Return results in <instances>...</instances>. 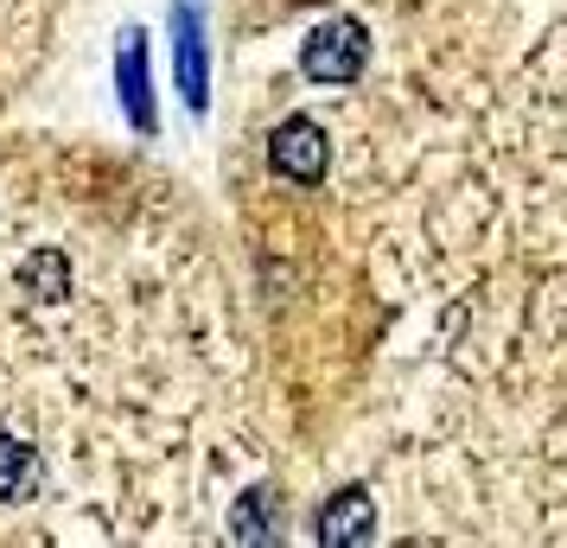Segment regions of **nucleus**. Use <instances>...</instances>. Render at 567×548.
<instances>
[{
	"label": "nucleus",
	"mask_w": 567,
	"mask_h": 548,
	"mask_svg": "<svg viewBox=\"0 0 567 548\" xmlns=\"http://www.w3.org/2000/svg\"><path fill=\"white\" fill-rule=\"evenodd\" d=\"M230 536L236 542H275L281 536V485H249V492L236 497L230 510Z\"/></svg>",
	"instance_id": "6"
},
{
	"label": "nucleus",
	"mask_w": 567,
	"mask_h": 548,
	"mask_svg": "<svg viewBox=\"0 0 567 548\" xmlns=\"http://www.w3.org/2000/svg\"><path fill=\"white\" fill-rule=\"evenodd\" d=\"M312 536L326 548H358L377 536V497L363 492V485H344L319 504V517H312Z\"/></svg>",
	"instance_id": "4"
},
{
	"label": "nucleus",
	"mask_w": 567,
	"mask_h": 548,
	"mask_svg": "<svg viewBox=\"0 0 567 548\" xmlns=\"http://www.w3.org/2000/svg\"><path fill=\"white\" fill-rule=\"evenodd\" d=\"M363 64H370V32H363V20H351V13H338V20H326V27H312L307 52H300V71H307L312 83H358Z\"/></svg>",
	"instance_id": "1"
},
{
	"label": "nucleus",
	"mask_w": 567,
	"mask_h": 548,
	"mask_svg": "<svg viewBox=\"0 0 567 548\" xmlns=\"http://www.w3.org/2000/svg\"><path fill=\"white\" fill-rule=\"evenodd\" d=\"M173 64H179V96L192 115H205L210 108V52H205V20H198V7L179 0L173 7Z\"/></svg>",
	"instance_id": "3"
},
{
	"label": "nucleus",
	"mask_w": 567,
	"mask_h": 548,
	"mask_svg": "<svg viewBox=\"0 0 567 548\" xmlns=\"http://www.w3.org/2000/svg\"><path fill=\"white\" fill-rule=\"evenodd\" d=\"M268 166L293 185H319L326 166H332V141H326V128L312 115H287L281 128L268 134Z\"/></svg>",
	"instance_id": "2"
},
{
	"label": "nucleus",
	"mask_w": 567,
	"mask_h": 548,
	"mask_svg": "<svg viewBox=\"0 0 567 548\" xmlns=\"http://www.w3.org/2000/svg\"><path fill=\"white\" fill-rule=\"evenodd\" d=\"M115 83H122V108L141 134H154V71H147V32L128 27L122 32V52H115Z\"/></svg>",
	"instance_id": "5"
},
{
	"label": "nucleus",
	"mask_w": 567,
	"mask_h": 548,
	"mask_svg": "<svg viewBox=\"0 0 567 548\" xmlns=\"http://www.w3.org/2000/svg\"><path fill=\"white\" fill-rule=\"evenodd\" d=\"M20 293L32 307H64L71 300V256L64 249H32L20 261Z\"/></svg>",
	"instance_id": "7"
},
{
	"label": "nucleus",
	"mask_w": 567,
	"mask_h": 548,
	"mask_svg": "<svg viewBox=\"0 0 567 548\" xmlns=\"http://www.w3.org/2000/svg\"><path fill=\"white\" fill-rule=\"evenodd\" d=\"M39 485V453L20 434H0V504H20Z\"/></svg>",
	"instance_id": "8"
}]
</instances>
